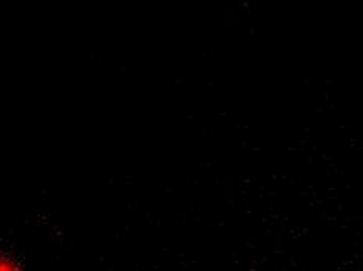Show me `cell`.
Segmentation results:
<instances>
[{"mask_svg":"<svg viewBox=\"0 0 363 271\" xmlns=\"http://www.w3.org/2000/svg\"><path fill=\"white\" fill-rule=\"evenodd\" d=\"M0 271H26L18 258L10 253H4L0 258Z\"/></svg>","mask_w":363,"mask_h":271,"instance_id":"6da1fadb","label":"cell"}]
</instances>
